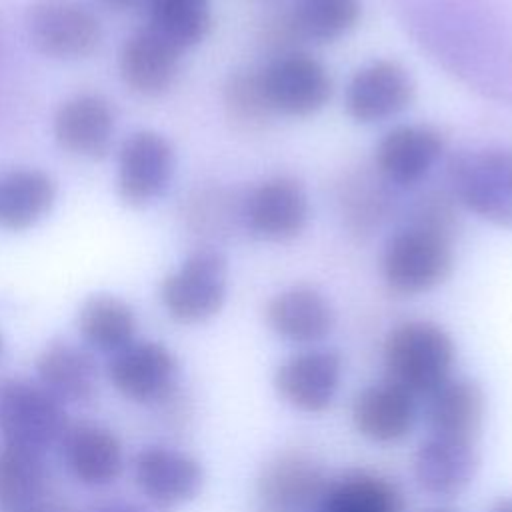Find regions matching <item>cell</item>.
<instances>
[{
	"mask_svg": "<svg viewBox=\"0 0 512 512\" xmlns=\"http://www.w3.org/2000/svg\"><path fill=\"white\" fill-rule=\"evenodd\" d=\"M444 136L428 124H398L376 144L374 168L386 184L412 188L428 178L444 154Z\"/></svg>",
	"mask_w": 512,
	"mask_h": 512,
	"instance_id": "cell-12",
	"label": "cell"
},
{
	"mask_svg": "<svg viewBox=\"0 0 512 512\" xmlns=\"http://www.w3.org/2000/svg\"><path fill=\"white\" fill-rule=\"evenodd\" d=\"M228 294V260L214 246L192 250L160 284L166 314L180 324H202L214 318Z\"/></svg>",
	"mask_w": 512,
	"mask_h": 512,
	"instance_id": "cell-4",
	"label": "cell"
},
{
	"mask_svg": "<svg viewBox=\"0 0 512 512\" xmlns=\"http://www.w3.org/2000/svg\"><path fill=\"white\" fill-rule=\"evenodd\" d=\"M416 420L418 400L390 380L370 384L354 396L352 424L372 442H398L412 432Z\"/></svg>",
	"mask_w": 512,
	"mask_h": 512,
	"instance_id": "cell-21",
	"label": "cell"
},
{
	"mask_svg": "<svg viewBox=\"0 0 512 512\" xmlns=\"http://www.w3.org/2000/svg\"><path fill=\"white\" fill-rule=\"evenodd\" d=\"M182 54L178 46L152 26H144L124 40L118 54V72L132 92L156 98L174 86L180 74Z\"/></svg>",
	"mask_w": 512,
	"mask_h": 512,
	"instance_id": "cell-17",
	"label": "cell"
},
{
	"mask_svg": "<svg viewBox=\"0 0 512 512\" xmlns=\"http://www.w3.org/2000/svg\"><path fill=\"white\" fill-rule=\"evenodd\" d=\"M402 490L372 470H346L328 480L310 512H404Z\"/></svg>",
	"mask_w": 512,
	"mask_h": 512,
	"instance_id": "cell-24",
	"label": "cell"
},
{
	"mask_svg": "<svg viewBox=\"0 0 512 512\" xmlns=\"http://www.w3.org/2000/svg\"><path fill=\"white\" fill-rule=\"evenodd\" d=\"M258 76L268 106L282 116H314L326 108L334 92L326 64L300 48L270 56Z\"/></svg>",
	"mask_w": 512,
	"mask_h": 512,
	"instance_id": "cell-6",
	"label": "cell"
},
{
	"mask_svg": "<svg viewBox=\"0 0 512 512\" xmlns=\"http://www.w3.org/2000/svg\"><path fill=\"white\" fill-rule=\"evenodd\" d=\"M288 12L302 42L330 44L358 26L362 0H294Z\"/></svg>",
	"mask_w": 512,
	"mask_h": 512,
	"instance_id": "cell-28",
	"label": "cell"
},
{
	"mask_svg": "<svg viewBox=\"0 0 512 512\" xmlns=\"http://www.w3.org/2000/svg\"><path fill=\"white\" fill-rule=\"evenodd\" d=\"M486 414V396L472 378H448L426 396V424L430 434L476 442Z\"/></svg>",
	"mask_w": 512,
	"mask_h": 512,
	"instance_id": "cell-22",
	"label": "cell"
},
{
	"mask_svg": "<svg viewBox=\"0 0 512 512\" xmlns=\"http://www.w3.org/2000/svg\"><path fill=\"white\" fill-rule=\"evenodd\" d=\"M268 328L292 344H318L336 324L332 302L314 286L298 284L276 292L264 308Z\"/></svg>",
	"mask_w": 512,
	"mask_h": 512,
	"instance_id": "cell-19",
	"label": "cell"
},
{
	"mask_svg": "<svg viewBox=\"0 0 512 512\" xmlns=\"http://www.w3.org/2000/svg\"><path fill=\"white\" fill-rule=\"evenodd\" d=\"M46 480L44 454L0 442V508L4 512L38 504Z\"/></svg>",
	"mask_w": 512,
	"mask_h": 512,
	"instance_id": "cell-27",
	"label": "cell"
},
{
	"mask_svg": "<svg viewBox=\"0 0 512 512\" xmlns=\"http://www.w3.org/2000/svg\"><path fill=\"white\" fill-rule=\"evenodd\" d=\"M174 168L170 140L154 130H136L118 152V196L130 206H146L168 190Z\"/></svg>",
	"mask_w": 512,
	"mask_h": 512,
	"instance_id": "cell-10",
	"label": "cell"
},
{
	"mask_svg": "<svg viewBox=\"0 0 512 512\" xmlns=\"http://www.w3.org/2000/svg\"><path fill=\"white\" fill-rule=\"evenodd\" d=\"M76 322L86 346L110 356L132 344L138 328L132 306L114 294H92L86 298Z\"/></svg>",
	"mask_w": 512,
	"mask_h": 512,
	"instance_id": "cell-26",
	"label": "cell"
},
{
	"mask_svg": "<svg viewBox=\"0 0 512 512\" xmlns=\"http://www.w3.org/2000/svg\"><path fill=\"white\" fill-rule=\"evenodd\" d=\"M260 512H292V510H282V508H270V506H262Z\"/></svg>",
	"mask_w": 512,
	"mask_h": 512,
	"instance_id": "cell-35",
	"label": "cell"
},
{
	"mask_svg": "<svg viewBox=\"0 0 512 512\" xmlns=\"http://www.w3.org/2000/svg\"><path fill=\"white\" fill-rule=\"evenodd\" d=\"M54 140L72 156L104 158L114 142L116 114L112 104L94 92L66 98L52 120Z\"/></svg>",
	"mask_w": 512,
	"mask_h": 512,
	"instance_id": "cell-16",
	"label": "cell"
},
{
	"mask_svg": "<svg viewBox=\"0 0 512 512\" xmlns=\"http://www.w3.org/2000/svg\"><path fill=\"white\" fill-rule=\"evenodd\" d=\"M490 512H512V496L500 498V500L490 508Z\"/></svg>",
	"mask_w": 512,
	"mask_h": 512,
	"instance_id": "cell-33",
	"label": "cell"
},
{
	"mask_svg": "<svg viewBox=\"0 0 512 512\" xmlns=\"http://www.w3.org/2000/svg\"><path fill=\"white\" fill-rule=\"evenodd\" d=\"M424 512H454V510H446V508H432V510H424Z\"/></svg>",
	"mask_w": 512,
	"mask_h": 512,
	"instance_id": "cell-36",
	"label": "cell"
},
{
	"mask_svg": "<svg viewBox=\"0 0 512 512\" xmlns=\"http://www.w3.org/2000/svg\"><path fill=\"white\" fill-rule=\"evenodd\" d=\"M342 356L336 350L310 348L286 358L274 372V390L292 408L308 414L332 406L342 382Z\"/></svg>",
	"mask_w": 512,
	"mask_h": 512,
	"instance_id": "cell-13",
	"label": "cell"
},
{
	"mask_svg": "<svg viewBox=\"0 0 512 512\" xmlns=\"http://www.w3.org/2000/svg\"><path fill=\"white\" fill-rule=\"evenodd\" d=\"M110 8H116V10H124V8H132V6H136L138 2H142V0H104Z\"/></svg>",
	"mask_w": 512,
	"mask_h": 512,
	"instance_id": "cell-32",
	"label": "cell"
},
{
	"mask_svg": "<svg viewBox=\"0 0 512 512\" xmlns=\"http://www.w3.org/2000/svg\"><path fill=\"white\" fill-rule=\"evenodd\" d=\"M70 422L54 396L38 382L24 378L0 380V438L6 444L44 454L60 446Z\"/></svg>",
	"mask_w": 512,
	"mask_h": 512,
	"instance_id": "cell-5",
	"label": "cell"
},
{
	"mask_svg": "<svg viewBox=\"0 0 512 512\" xmlns=\"http://www.w3.org/2000/svg\"><path fill=\"white\" fill-rule=\"evenodd\" d=\"M2 352H4V336L0 332V356H2Z\"/></svg>",
	"mask_w": 512,
	"mask_h": 512,
	"instance_id": "cell-37",
	"label": "cell"
},
{
	"mask_svg": "<svg viewBox=\"0 0 512 512\" xmlns=\"http://www.w3.org/2000/svg\"><path fill=\"white\" fill-rule=\"evenodd\" d=\"M480 456L474 442L430 434L412 458L416 484L436 498L462 494L476 478Z\"/></svg>",
	"mask_w": 512,
	"mask_h": 512,
	"instance_id": "cell-18",
	"label": "cell"
},
{
	"mask_svg": "<svg viewBox=\"0 0 512 512\" xmlns=\"http://www.w3.org/2000/svg\"><path fill=\"white\" fill-rule=\"evenodd\" d=\"M452 268L454 236L410 220L386 240L380 256L382 280L400 296H420L438 288Z\"/></svg>",
	"mask_w": 512,
	"mask_h": 512,
	"instance_id": "cell-2",
	"label": "cell"
},
{
	"mask_svg": "<svg viewBox=\"0 0 512 512\" xmlns=\"http://www.w3.org/2000/svg\"><path fill=\"white\" fill-rule=\"evenodd\" d=\"M330 476L322 462L304 450H282L268 458L256 476L262 506L310 512Z\"/></svg>",
	"mask_w": 512,
	"mask_h": 512,
	"instance_id": "cell-15",
	"label": "cell"
},
{
	"mask_svg": "<svg viewBox=\"0 0 512 512\" xmlns=\"http://www.w3.org/2000/svg\"><path fill=\"white\" fill-rule=\"evenodd\" d=\"M448 188L456 204L484 222L512 228V150H462L448 160Z\"/></svg>",
	"mask_w": 512,
	"mask_h": 512,
	"instance_id": "cell-3",
	"label": "cell"
},
{
	"mask_svg": "<svg viewBox=\"0 0 512 512\" xmlns=\"http://www.w3.org/2000/svg\"><path fill=\"white\" fill-rule=\"evenodd\" d=\"M222 102L226 116L234 122V126L248 132L264 128L274 116L264 96L258 70L232 72L224 82Z\"/></svg>",
	"mask_w": 512,
	"mask_h": 512,
	"instance_id": "cell-30",
	"label": "cell"
},
{
	"mask_svg": "<svg viewBox=\"0 0 512 512\" xmlns=\"http://www.w3.org/2000/svg\"><path fill=\"white\" fill-rule=\"evenodd\" d=\"M60 448L66 468L84 486L102 488L112 484L122 474V442L110 428L102 424H70L60 440Z\"/></svg>",
	"mask_w": 512,
	"mask_h": 512,
	"instance_id": "cell-20",
	"label": "cell"
},
{
	"mask_svg": "<svg viewBox=\"0 0 512 512\" xmlns=\"http://www.w3.org/2000/svg\"><path fill=\"white\" fill-rule=\"evenodd\" d=\"M150 22L182 52L200 44L212 26L210 0H148Z\"/></svg>",
	"mask_w": 512,
	"mask_h": 512,
	"instance_id": "cell-29",
	"label": "cell"
},
{
	"mask_svg": "<svg viewBox=\"0 0 512 512\" xmlns=\"http://www.w3.org/2000/svg\"><path fill=\"white\" fill-rule=\"evenodd\" d=\"M8 512H52V510H46V508L34 504V506H26V508H18V510H8Z\"/></svg>",
	"mask_w": 512,
	"mask_h": 512,
	"instance_id": "cell-34",
	"label": "cell"
},
{
	"mask_svg": "<svg viewBox=\"0 0 512 512\" xmlns=\"http://www.w3.org/2000/svg\"><path fill=\"white\" fill-rule=\"evenodd\" d=\"M36 382L60 404H86L98 392L92 354L72 342L54 340L36 358Z\"/></svg>",
	"mask_w": 512,
	"mask_h": 512,
	"instance_id": "cell-23",
	"label": "cell"
},
{
	"mask_svg": "<svg viewBox=\"0 0 512 512\" xmlns=\"http://www.w3.org/2000/svg\"><path fill=\"white\" fill-rule=\"evenodd\" d=\"M112 386L138 404L168 400L178 384V360L168 346L154 340H134L110 356L106 366Z\"/></svg>",
	"mask_w": 512,
	"mask_h": 512,
	"instance_id": "cell-11",
	"label": "cell"
},
{
	"mask_svg": "<svg viewBox=\"0 0 512 512\" xmlns=\"http://www.w3.org/2000/svg\"><path fill=\"white\" fill-rule=\"evenodd\" d=\"M456 344L436 322L412 318L390 328L382 344L386 380L426 398L452 376Z\"/></svg>",
	"mask_w": 512,
	"mask_h": 512,
	"instance_id": "cell-1",
	"label": "cell"
},
{
	"mask_svg": "<svg viewBox=\"0 0 512 512\" xmlns=\"http://www.w3.org/2000/svg\"><path fill=\"white\" fill-rule=\"evenodd\" d=\"M30 44L56 60L94 54L104 38L100 18L80 0H36L26 14Z\"/></svg>",
	"mask_w": 512,
	"mask_h": 512,
	"instance_id": "cell-7",
	"label": "cell"
},
{
	"mask_svg": "<svg viewBox=\"0 0 512 512\" xmlns=\"http://www.w3.org/2000/svg\"><path fill=\"white\" fill-rule=\"evenodd\" d=\"M138 490L158 508L178 506L194 500L204 488L202 464L172 446H144L132 464Z\"/></svg>",
	"mask_w": 512,
	"mask_h": 512,
	"instance_id": "cell-14",
	"label": "cell"
},
{
	"mask_svg": "<svg viewBox=\"0 0 512 512\" xmlns=\"http://www.w3.org/2000/svg\"><path fill=\"white\" fill-rule=\"evenodd\" d=\"M56 202V182L38 168H12L0 176V226L12 232L38 224Z\"/></svg>",
	"mask_w": 512,
	"mask_h": 512,
	"instance_id": "cell-25",
	"label": "cell"
},
{
	"mask_svg": "<svg viewBox=\"0 0 512 512\" xmlns=\"http://www.w3.org/2000/svg\"><path fill=\"white\" fill-rule=\"evenodd\" d=\"M416 96L410 70L390 58L360 66L344 88L346 114L358 124H378L402 114Z\"/></svg>",
	"mask_w": 512,
	"mask_h": 512,
	"instance_id": "cell-9",
	"label": "cell"
},
{
	"mask_svg": "<svg viewBox=\"0 0 512 512\" xmlns=\"http://www.w3.org/2000/svg\"><path fill=\"white\" fill-rule=\"evenodd\" d=\"M238 220L258 240L290 242L310 220L306 188L294 176H270L246 192L238 206Z\"/></svg>",
	"mask_w": 512,
	"mask_h": 512,
	"instance_id": "cell-8",
	"label": "cell"
},
{
	"mask_svg": "<svg viewBox=\"0 0 512 512\" xmlns=\"http://www.w3.org/2000/svg\"><path fill=\"white\" fill-rule=\"evenodd\" d=\"M92 512H160L158 506H144L136 502H126V500H112L96 506Z\"/></svg>",
	"mask_w": 512,
	"mask_h": 512,
	"instance_id": "cell-31",
	"label": "cell"
}]
</instances>
